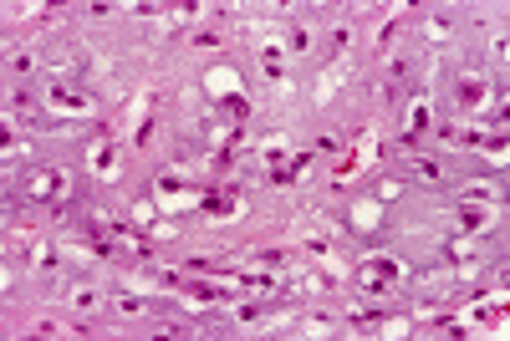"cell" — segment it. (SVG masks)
<instances>
[{
    "label": "cell",
    "instance_id": "cell-3",
    "mask_svg": "<svg viewBox=\"0 0 510 341\" xmlns=\"http://www.w3.org/2000/svg\"><path fill=\"white\" fill-rule=\"evenodd\" d=\"M209 219H235V194H209Z\"/></svg>",
    "mask_w": 510,
    "mask_h": 341
},
{
    "label": "cell",
    "instance_id": "cell-6",
    "mask_svg": "<svg viewBox=\"0 0 510 341\" xmlns=\"http://www.w3.org/2000/svg\"><path fill=\"white\" fill-rule=\"evenodd\" d=\"M92 168H97V174H113V153H108V148H97V153H92Z\"/></svg>",
    "mask_w": 510,
    "mask_h": 341
},
{
    "label": "cell",
    "instance_id": "cell-4",
    "mask_svg": "<svg viewBox=\"0 0 510 341\" xmlns=\"http://www.w3.org/2000/svg\"><path fill=\"white\" fill-rule=\"evenodd\" d=\"M480 97H485V82H480V77H464V82H459V102H464V108H475Z\"/></svg>",
    "mask_w": 510,
    "mask_h": 341
},
{
    "label": "cell",
    "instance_id": "cell-2",
    "mask_svg": "<svg viewBox=\"0 0 510 341\" xmlns=\"http://www.w3.org/2000/svg\"><path fill=\"white\" fill-rule=\"evenodd\" d=\"M51 108H67V112H87V102H82L72 87H51Z\"/></svg>",
    "mask_w": 510,
    "mask_h": 341
},
{
    "label": "cell",
    "instance_id": "cell-7",
    "mask_svg": "<svg viewBox=\"0 0 510 341\" xmlns=\"http://www.w3.org/2000/svg\"><path fill=\"white\" fill-rule=\"evenodd\" d=\"M459 214H464V229H480L485 224V209H459Z\"/></svg>",
    "mask_w": 510,
    "mask_h": 341
},
{
    "label": "cell",
    "instance_id": "cell-5",
    "mask_svg": "<svg viewBox=\"0 0 510 341\" xmlns=\"http://www.w3.org/2000/svg\"><path fill=\"white\" fill-rule=\"evenodd\" d=\"M413 174H418V179H429V184H439V179H444L434 158H418V163H413Z\"/></svg>",
    "mask_w": 510,
    "mask_h": 341
},
{
    "label": "cell",
    "instance_id": "cell-1",
    "mask_svg": "<svg viewBox=\"0 0 510 341\" xmlns=\"http://www.w3.org/2000/svg\"><path fill=\"white\" fill-rule=\"evenodd\" d=\"M31 194L36 199H61L67 194V174H61V168H41V174L31 179Z\"/></svg>",
    "mask_w": 510,
    "mask_h": 341
}]
</instances>
